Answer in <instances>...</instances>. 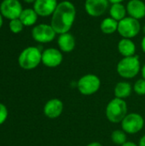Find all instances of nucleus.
I'll use <instances>...</instances> for the list:
<instances>
[{
	"label": "nucleus",
	"instance_id": "obj_10",
	"mask_svg": "<svg viewBox=\"0 0 145 146\" xmlns=\"http://www.w3.org/2000/svg\"><path fill=\"white\" fill-rule=\"evenodd\" d=\"M63 56L60 50L48 48L42 51V63L48 68H56L62 64Z\"/></svg>",
	"mask_w": 145,
	"mask_h": 146
},
{
	"label": "nucleus",
	"instance_id": "obj_14",
	"mask_svg": "<svg viewBox=\"0 0 145 146\" xmlns=\"http://www.w3.org/2000/svg\"><path fill=\"white\" fill-rule=\"evenodd\" d=\"M129 16L140 20L145 17V3L142 0H130L126 4Z\"/></svg>",
	"mask_w": 145,
	"mask_h": 146
},
{
	"label": "nucleus",
	"instance_id": "obj_15",
	"mask_svg": "<svg viewBox=\"0 0 145 146\" xmlns=\"http://www.w3.org/2000/svg\"><path fill=\"white\" fill-rule=\"evenodd\" d=\"M57 44L62 52L68 53L74 50L76 46V40L73 34L66 33L59 35L57 38Z\"/></svg>",
	"mask_w": 145,
	"mask_h": 146
},
{
	"label": "nucleus",
	"instance_id": "obj_1",
	"mask_svg": "<svg viewBox=\"0 0 145 146\" xmlns=\"http://www.w3.org/2000/svg\"><path fill=\"white\" fill-rule=\"evenodd\" d=\"M76 18V8L69 1H62L58 3L54 11L50 25L56 34L69 33Z\"/></svg>",
	"mask_w": 145,
	"mask_h": 146
},
{
	"label": "nucleus",
	"instance_id": "obj_30",
	"mask_svg": "<svg viewBox=\"0 0 145 146\" xmlns=\"http://www.w3.org/2000/svg\"><path fill=\"white\" fill-rule=\"evenodd\" d=\"M124 0H109V3H111L112 4L113 3H122Z\"/></svg>",
	"mask_w": 145,
	"mask_h": 146
},
{
	"label": "nucleus",
	"instance_id": "obj_7",
	"mask_svg": "<svg viewBox=\"0 0 145 146\" xmlns=\"http://www.w3.org/2000/svg\"><path fill=\"white\" fill-rule=\"evenodd\" d=\"M121 124V129L126 134L133 135L143 130L144 127V119L140 114L132 112L126 115Z\"/></svg>",
	"mask_w": 145,
	"mask_h": 146
},
{
	"label": "nucleus",
	"instance_id": "obj_27",
	"mask_svg": "<svg viewBox=\"0 0 145 146\" xmlns=\"http://www.w3.org/2000/svg\"><path fill=\"white\" fill-rule=\"evenodd\" d=\"M141 48H142V50L145 53V35L144 36L142 41H141Z\"/></svg>",
	"mask_w": 145,
	"mask_h": 146
},
{
	"label": "nucleus",
	"instance_id": "obj_32",
	"mask_svg": "<svg viewBox=\"0 0 145 146\" xmlns=\"http://www.w3.org/2000/svg\"><path fill=\"white\" fill-rule=\"evenodd\" d=\"M24 2H26V3H34L36 0H23Z\"/></svg>",
	"mask_w": 145,
	"mask_h": 146
},
{
	"label": "nucleus",
	"instance_id": "obj_16",
	"mask_svg": "<svg viewBox=\"0 0 145 146\" xmlns=\"http://www.w3.org/2000/svg\"><path fill=\"white\" fill-rule=\"evenodd\" d=\"M118 50L123 57L135 56L136 45L131 38H121L118 43Z\"/></svg>",
	"mask_w": 145,
	"mask_h": 146
},
{
	"label": "nucleus",
	"instance_id": "obj_20",
	"mask_svg": "<svg viewBox=\"0 0 145 146\" xmlns=\"http://www.w3.org/2000/svg\"><path fill=\"white\" fill-rule=\"evenodd\" d=\"M100 29L104 34H113L118 29V21L112 17H107L103 19L100 24Z\"/></svg>",
	"mask_w": 145,
	"mask_h": 146
},
{
	"label": "nucleus",
	"instance_id": "obj_24",
	"mask_svg": "<svg viewBox=\"0 0 145 146\" xmlns=\"http://www.w3.org/2000/svg\"><path fill=\"white\" fill-rule=\"evenodd\" d=\"M8 117V110L5 105L0 104V125L3 124Z\"/></svg>",
	"mask_w": 145,
	"mask_h": 146
},
{
	"label": "nucleus",
	"instance_id": "obj_31",
	"mask_svg": "<svg viewBox=\"0 0 145 146\" xmlns=\"http://www.w3.org/2000/svg\"><path fill=\"white\" fill-rule=\"evenodd\" d=\"M3 16L2 14L0 13V28H1L2 26H3Z\"/></svg>",
	"mask_w": 145,
	"mask_h": 146
},
{
	"label": "nucleus",
	"instance_id": "obj_28",
	"mask_svg": "<svg viewBox=\"0 0 145 146\" xmlns=\"http://www.w3.org/2000/svg\"><path fill=\"white\" fill-rule=\"evenodd\" d=\"M86 146H103L101 143L99 142H91L90 144H88Z\"/></svg>",
	"mask_w": 145,
	"mask_h": 146
},
{
	"label": "nucleus",
	"instance_id": "obj_21",
	"mask_svg": "<svg viewBox=\"0 0 145 146\" xmlns=\"http://www.w3.org/2000/svg\"><path fill=\"white\" fill-rule=\"evenodd\" d=\"M111 141L116 145H122L123 144H125L127 140V137H126V133L122 130V129H116L114 130L111 133L110 136Z\"/></svg>",
	"mask_w": 145,
	"mask_h": 146
},
{
	"label": "nucleus",
	"instance_id": "obj_4",
	"mask_svg": "<svg viewBox=\"0 0 145 146\" xmlns=\"http://www.w3.org/2000/svg\"><path fill=\"white\" fill-rule=\"evenodd\" d=\"M42 62V51L38 47L29 46L24 49L19 57L18 63L20 67L26 70L36 68Z\"/></svg>",
	"mask_w": 145,
	"mask_h": 146
},
{
	"label": "nucleus",
	"instance_id": "obj_23",
	"mask_svg": "<svg viewBox=\"0 0 145 146\" xmlns=\"http://www.w3.org/2000/svg\"><path fill=\"white\" fill-rule=\"evenodd\" d=\"M133 92L139 95V96H144L145 95V80L141 78L138 80L134 85H133Z\"/></svg>",
	"mask_w": 145,
	"mask_h": 146
},
{
	"label": "nucleus",
	"instance_id": "obj_6",
	"mask_svg": "<svg viewBox=\"0 0 145 146\" xmlns=\"http://www.w3.org/2000/svg\"><path fill=\"white\" fill-rule=\"evenodd\" d=\"M141 30V25L138 20L131 16L125 17L118 22L117 32L124 38H135Z\"/></svg>",
	"mask_w": 145,
	"mask_h": 146
},
{
	"label": "nucleus",
	"instance_id": "obj_12",
	"mask_svg": "<svg viewBox=\"0 0 145 146\" xmlns=\"http://www.w3.org/2000/svg\"><path fill=\"white\" fill-rule=\"evenodd\" d=\"M57 5L56 0H36L33 3V9L38 16L46 17L53 15Z\"/></svg>",
	"mask_w": 145,
	"mask_h": 146
},
{
	"label": "nucleus",
	"instance_id": "obj_29",
	"mask_svg": "<svg viewBox=\"0 0 145 146\" xmlns=\"http://www.w3.org/2000/svg\"><path fill=\"white\" fill-rule=\"evenodd\" d=\"M141 74H142V78L145 80V63L141 68Z\"/></svg>",
	"mask_w": 145,
	"mask_h": 146
},
{
	"label": "nucleus",
	"instance_id": "obj_33",
	"mask_svg": "<svg viewBox=\"0 0 145 146\" xmlns=\"http://www.w3.org/2000/svg\"><path fill=\"white\" fill-rule=\"evenodd\" d=\"M143 31H144V34H145V25L144 26V27H143Z\"/></svg>",
	"mask_w": 145,
	"mask_h": 146
},
{
	"label": "nucleus",
	"instance_id": "obj_3",
	"mask_svg": "<svg viewBox=\"0 0 145 146\" xmlns=\"http://www.w3.org/2000/svg\"><path fill=\"white\" fill-rule=\"evenodd\" d=\"M127 111V104L125 99L115 98L108 103L105 115L109 121L112 123H121L128 114Z\"/></svg>",
	"mask_w": 145,
	"mask_h": 146
},
{
	"label": "nucleus",
	"instance_id": "obj_19",
	"mask_svg": "<svg viewBox=\"0 0 145 146\" xmlns=\"http://www.w3.org/2000/svg\"><path fill=\"white\" fill-rule=\"evenodd\" d=\"M126 7H125L122 3H113L109 9V15L110 17L117 21L118 22L126 17Z\"/></svg>",
	"mask_w": 145,
	"mask_h": 146
},
{
	"label": "nucleus",
	"instance_id": "obj_26",
	"mask_svg": "<svg viewBox=\"0 0 145 146\" xmlns=\"http://www.w3.org/2000/svg\"><path fill=\"white\" fill-rule=\"evenodd\" d=\"M121 146H138V145L135 144L134 142H132V141H126L125 144H123Z\"/></svg>",
	"mask_w": 145,
	"mask_h": 146
},
{
	"label": "nucleus",
	"instance_id": "obj_25",
	"mask_svg": "<svg viewBox=\"0 0 145 146\" xmlns=\"http://www.w3.org/2000/svg\"><path fill=\"white\" fill-rule=\"evenodd\" d=\"M138 146H145V134L140 138L139 142H138Z\"/></svg>",
	"mask_w": 145,
	"mask_h": 146
},
{
	"label": "nucleus",
	"instance_id": "obj_9",
	"mask_svg": "<svg viewBox=\"0 0 145 146\" xmlns=\"http://www.w3.org/2000/svg\"><path fill=\"white\" fill-rule=\"evenodd\" d=\"M22 10V5L19 0H3L0 3V13L9 21L19 18Z\"/></svg>",
	"mask_w": 145,
	"mask_h": 146
},
{
	"label": "nucleus",
	"instance_id": "obj_8",
	"mask_svg": "<svg viewBox=\"0 0 145 146\" xmlns=\"http://www.w3.org/2000/svg\"><path fill=\"white\" fill-rule=\"evenodd\" d=\"M56 33L51 27L45 23H41L36 25L32 29V38L40 44H47L52 42L56 38Z\"/></svg>",
	"mask_w": 145,
	"mask_h": 146
},
{
	"label": "nucleus",
	"instance_id": "obj_11",
	"mask_svg": "<svg viewBox=\"0 0 145 146\" xmlns=\"http://www.w3.org/2000/svg\"><path fill=\"white\" fill-rule=\"evenodd\" d=\"M109 4V0H85V9L89 15L99 17L107 11Z\"/></svg>",
	"mask_w": 145,
	"mask_h": 146
},
{
	"label": "nucleus",
	"instance_id": "obj_13",
	"mask_svg": "<svg viewBox=\"0 0 145 146\" xmlns=\"http://www.w3.org/2000/svg\"><path fill=\"white\" fill-rule=\"evenodd\" d=\"M63 103L59 98L50 99L44 107V114L49 119H56L63 112Z\"/></svg>",
	"mask_w": 145,
	"mask_h": 146
},
{
	"label": "nucleus",
	"instance_id": "obj_18",
	"mask_svg": "<svg viewBox=\"0 0 145 146\" xmlns=\"http://www.w3.org/2000/svg\"><path fill=\"white\" fill-rule=\"evenodd\" d=\"M38 14L33 9H25L22 10L19 19L25 27H31L35 25L38 21Z\"/></svg>",
	"mask_w": 145,
	"mask_h": 146
},
{
	"label": "nucleus",
	"instance_id": "obj_17",
	"mask_svg": "<svg viewBox=\"0 0 145 146\" xmlns=\"http://www.w3.org/2000/svg\"><path fill=\"white\" fill-rule=\"evenodd\" d=\"M133 88L132 85L127 81H120L118 82L114 88L115 98L125 99L132 94Z\"/></svg>",
	"mask_w": 145,
	"mask_h": 146
},
{
	"label": "nucleus",
	"instance_id": "obj_5",
	"mask_svg": "<svg viewBox=\"0 0 145 146\" xmlns=\"http://www.w3.org/2000/svg\"><path fill=\"white\" fill-rule=\"evenodd\" d=\"M101 87L100 78L93 74H87L79 78L77 82V88L80 94L91 96L97 93Z\"/></svg>",
	"mask_w": 145,
	"mask_h": 146
},
{
	"label": "nucleus",
	"instance_id": "obj_2",
	"mask_svg": "<svg viewBox=\"0 0 145 146\" xmlns=\"http://www.w3.org/2000/svg\"><path fill=\"white\" fill-rule=\"evenodd\" d=\"M141 63L138 56L123 57L117 64L118 74L126 80L135 78L141 71Z\"/></svg>",
	"mask_w": 145,
	"mask_h": 146
},
{
	"label": "nucleus",
	"instance_id": "obj_22",
	"mask_svg": "<svg viewBox=\"0 0 145 146\" xmlns=\"http://www.w3.org/2000/svg\"><path fill=\"white\" fill-rule=\"evenodd\" d=\"M24 27H25V26L23 25V23L21 21V20H20L19 18L11 20V21H9V30H10L13 33H15V34L20 33L21 32H22Z\"/></svg>",
	"mask_w": 145,
	"mask_h": 146
}]
</instances>
